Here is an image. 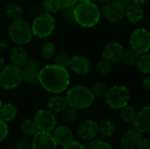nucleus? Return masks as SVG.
Wrapping results in <instances>:
<instances>
[{"label": "nucleus", "instance_id": "nucleus-11", "mask_svg": "<svg viewBox=\"0 0 150 149\" xmlns=\"http://www.w3.org/2000/svg\"><path fill=\"white\" fill-rule=\"evenodd\" d=\"M57 142L53 134L39 131L32 140V149H57Z\"/></svg>", "mask_w": 150, "mask_h": 149}, {"label": "nucleus", "instance_id": "nucleus-31", "mask_svg": "<svg viewBox=\"0 0 150 149\" xmlns=\"http://www.w3.org/2000/svg\"><path fill=\"white\" fill-rule=\"evenodd\" d=\"M55 49H56V47H55L54 43H53L52 41H47L42 46L41 51H40V55L43 59L49 60L54 56L55 51H56Z\"/></svg>", "mask_w": 150, "mask_h": 149}, {"label": "nucleus", "instance_id": "nucleus-6", "mask_svg": "<svg viewBox=\"0 0 150 149\" xmlns=\"http://www.w3.org/2000/svg\"><path fill=\"white\" fill-rule=\"evenodd\" d=\"M106 105L114 110H120L128 105L130 100V92L128 89L121 84H116L110 87L105 96Z\"/></svg>", "mask_w": 150, "mask_h": 149}, {"label": "nucleus", "instance_id": "nucleus-2", "mask_svg": "<svg viewBox=\"0 0 150 149\" xmlns=\"http://www.w3.org/2000/svg\"><path fill=\"white\" fill-rule=\"evenodd\" d=\"M101 11L93 2L79 3L74 9V21L82 27H93L100 20Z\"/></svg>", "mask_w": 150, "mask_h": 149}, {"label": "nucleus", "instance_id": "nucleus-4", "mask_svg": "<svg viewBox=\"0 0 150 149\" xmlns=\"http://www.w3.org/2000/svg\"><path fill=\"white\" fill-rule=\"evenodd\" d=\"M33 35L31 25L22 18L12 21L8 27V36L10 40L18 46L28 44Z\"/></svg>", "mask_w": 150, "mask_h": 149}, {"label": "nucleus", "instance_id": "nucleus-9", "mask_svg": "<svg viewBox=\"0 0 150 149\" xmlns=\"http://www.w3.org/2000/svg\"><path fill=\"white\" fill-rule=\"evenodd\" d=\"M34 122L40 131L48 132L53 131L56 126V118L48 109H41L38 111L34 116Z\"/></svg>", "mask_w": 150, "mask_h": 149}, {"label": "nucleus", "instance_id": "nucleus-47", "mask_svg": "<svg viewBox=\"0 0 150 149\" xmlns=\"http://www.w3.org/2000/svg\"><path fill=\"white\" fill-rule=\"evenodd\" d=\"M4 64V60L3 58H0V67H3Z\"/></svg>", "mask_w": 150, "mask_h": 149}, {"label": "nucleus", "instance_id": "nucleus-16", "mask_svg": "<svg viewBox=\"0 0 150 149\" xmlns=\"http://www.w3.org/2000/svg\"><path fill=\"white\" fill-rule=\"evenodd\" d=\"M78 136L83 141H91L98 134V124L94 120H85L77 130Z\"/></svg>", "mask_w": 150, "mask_h": 149}, {"label": "nucleus", "instance_id": "nucleus-23", "mask_svg": "<svg viewBox=\"0 0 150 149\" xmlns=\"http://www.w3.org/2000/svg\"><path fill=\"white\" fill-rule=\"evenodd\" d=\"M116 131V126L112 119H106L98 124V133L105 139L111 138L114 135Z\"/></svg>", "mask_w": 150, "mask_h": 149}, {"label": "nucleus", "instance_id": "nucleus-19", "mask_svg": "<svg viewBox=\"0 0 150 149\" xmlns=\"http://www.w3.org/2000/svg\"><path fill=\"white\" fill-rule=\"evenodd\" d=\"M53 131V136L58 145L63 147L73 141V133L68 126H58Z\"/></svg>", "mask_w": 150, "mask_h": 149}, {"label": "nucleus", "instance_id": "nucleus-43", "mask_svg": "<svg viewBox=\"0 0 150 149\" xmlns=\"http://www.w3.org/2000/svg\"><path fill=\"white\" fill-rule=\"evenodd\" d=\"M142 86L146 90L150 91V76H147L142 80Z\"/></svg>", "mask_w": 150, "mask_h": 149}, {"label": "nucleus", "instance_id": "nucleus-42", "mask_svg": "<svg viewBox=\"0 0 150 149\" xmlns=\"http://www.w3.org/2000/svg\"><path fill=\"white\" fill-rule=\"evenodd\" d=\"M62 7H75L78 0H61Z\"/></svg>", "mask_w": 150, "mask_h": 149}, {"label": "nucleus", "instance_id": "nucleus-49", "mask_svg": "<svg viewBox=\"0 0 150 149\" xmlns=\"http://www.w3.org/2000/svg\"><path fill=\"white\" fill-rule=\"evenodd\" d=\"M2 105H3V103H2V100H1V98H0V107L2 106Z\"/></svg>", "mask_w": 150, "mask_h": 149}, {"label": "nucleus", "instance_id": "nucleus-20", "mask_svg": "<svg viewBox=\"0 0 150 149\" xmlns=\"http://www.w3.org/2000/svg\"><path fill=\"white\" fill-rule=\"evenodd\" d=\"M125 17L132 24H139L144 17V11L142 4L131 3L125 9Z\"/></svg>", "mask_w": 150, "mask_h": 149}, {"label": "nucleus", "instance_id": "nucleus-18", "mask_svg": "<svg viewBox=\"0 0 150 149\" xmlns=\"http://www.w3.org/2000/svg\"><path fill=\"white\" fill-rule=\"evenodd\" d=\"M9 58L11 64L24 68L29 60V55L23 46L16 45L9 52Z\"/></svg>", "mask_w": 150, "mask_h": 149}, {"label": "nucleus", "instance_id": "nucleus-8", "mask_svg": "<svg viewBox=\"0 0 150 149\" xmlns=\"http://www.w3.org/2000/svg\"><path fill=\"white\" fill-rule=\"evenodd\" d=\"M130 47L139 54L148 53L150 50V31L144 27L134 29L129 38Z\"/></svg>", "mask_w": 150, "mask_h": 149}, {"label": "nucleus", "instance_id": "nucleus-28", "mask_svg": "<svg viewBox=\"0 0 150 149\" xmlns=\"http://www.w3.org/2000/svg\"><path fill=\"white\" fill-rule=\"evenodd\" d=\"M70 59H71L70 54L67 51H65V50L59 51L54 56V64L57 65V66L65 68H69V62H70Z\"/></svg>", "mask_w": 150, "mask_h": 149}, {"label": "nucleus", "instance_id": "nucleus-30", "mask_svg": "<svg viewBox=\"0 0 150 149\" xmlns=\"http://www.w3.org/2000/svg\"><path fill=\"white\" fill-rule=\"evenodd\" d=\"M90 89L95 97H105L109 87L106 83L103 81H97L92 83Z\"/></svg>", "mask_w": 150, "mask_h": 149}, {"label": "nucleus", "instance_id": "nucleus-35", "mask_svg": "<svg viewBox=\"0 0 150 149\" xmlns=\"http://www.w3.org/2000/svg\"><path fill=\"white\" fill-rule=\"evenodd\" d=\"M86 149H112V147L109 145V143L104 141H91L86 148Z\"/></svg>", "mask_w": 150, "mask_h": 149}, {"label": "nucleus", "instance_id": "nucleus-38", "mask_svg": "<svg viewBox=\"0 0 150 149\" xmlns=\"http://www.w3.org/2000/svg\"><path fill=\"white\" fill-rule=\"evenodd\" d=\"M9 134V126L6 122L0 119V142L4 141Z\"/></svg>", "mask_w": 150, "mask_h": 149}, {"label": "nucleus", "instance_id": "nucleus-21", "mask_svg": "<svg viewBox=\"0 0 150 149\" xmlns=\"http://www.w3.org/2000/svg\"><path fill=\"white\" fill-rule=\"evenodd\" d=\"M68 102L66 97H62L60 94H54L47 100V109L53 113H62L68 106Z\"/></svg>", "mask_w": 150, "mask_h": 149}, {"label": "nucleus", "instance_id": "nucleus-45", "mask_svg": "<svg viewBox=\"0 0 150 149\" xmlns=\"http://www.w3.org/2000/svg\"><path fill=\"white\" fill-rule=\"evenodd\" d=\"M98 3H100V4H109V3H111V2H112V0H97Z\"/></svg>", "mask_w": 150, "mask_h": 149}, {"label": "nucleus", "instance_id": "nucleus-34", "mask_svg": "<svg viewBox=\"0 0 150 149\" xmlns=\"http://www.w3.org/2000/svg\"><path fill=\"white\" fill-rule=\"evenodd\" d=\"M62 113V119L66 123H73L76 120L78 117V110L69 105H68Z\"/></svg>", "mask_w": 150, "mask_h": 149}, {"label": "nucleus", "instance_id": "nucleus-48", "mask_svg": "<svg viewBox=\"0 0 150 149\" xmlns=\"http://www.w3.org/2000/svg\"><path fill=\"white\" fill-rule=\"evenodd\" d=\"M79 3H84V2H93V0H78Z\"/></svg>", "mask_w": 150, "mask_h": 149}, {"label": "nucleus", "instance_id": "nucleus-22", "mask_svg": "<svg viewBox=\"0 0 150 149\" xmlns=\"http://www.w3.org/2000/svg\"><path fill=\"white\" fill-rule=\"evenodd\" d=\"M4 13L9 19H11V21H15L22 18L24 11L19 4L16 2H11L5 6Z\"/></svg>", "mask_w": 150, "mask_h": 149}, {"label": "nucleus", "instance_id": "nucleus-44", "mask_svg": "<svg viewBox=\"0 0 150 149\" xmlns=\"http://www.w3.org/2000/svg\"><path fill=\"white\" fill-rule=\"evenodd\" d=\"M6 48H7L6 44L4 42H3V41H0V51H4Z\"/></svg>", "mask_w": 150, "mask_h": 149}, {"label": "nucleus", "instance_id": "nucleus-13", "mask_svg": "<svg viewBox=\"0 0 150 149\" xmlns=\"http://www.w3.org/2000/svg\"><path fill=\"white\" fill-rule=\"evenodd\" d=\"M125 48L120 42H110L105 46L102 50V58L114 63L121 61Z\"/></svg>", "mask_w": 150, "mask_h": 149}, {"label": "nucleus", "instance_id": "nucleus-40", "mask_svg": "<svg viewBox=\"0 0 150 149\" xmlns=\"http://www.w3.org/2000/svg\"><path fill=\"white\" fill-rule=\"evenodd\" d=\"M137 149H150V140L142 139L137 146Z\"/></svg>", "mask_w": 150, "mask_h": 149}, {"label": "nucleus", "instance_id": "nucleus-15", "mask_svg": "<svg viewBox=\"0 0 150 149\" xmlns=\"http://www.w3.org/2000/svg\"><path fill=\"white\" fill-rule=\"evenodd\" d=\"M102 15L108 22L117 23L125 18V11L114 2H111L104 5Z\"/></svg>", "mask_w": 150, "mask_h": 149}, {"label": "nucleus", "instance_id": "nucleus-14", "mask_svg": "<svg viewBox=\"0 0 150 149\" xmlns=\"http://www.w3.org/2000/svg\"><path fill=\"white\" fill-rule=\"evenodd\" d=\"M134 128L141 133L150 132V105L142 108L137 112L133 121Z\"/></svg>", "mask_w": 150, "mask_h": 149}, {"label": "nucleus", "instance_id": "nucleus-46", "mask_svg": "<svg viewBox=\"0 0 150 149\" xmlns=\"http://www.w3.org/2000/svg\"><path fill=\"white\" fill-rule=\"evenodd\" d=\"M147 0H131L132 3H135V4H142L146 2Z\"/></svg>", "mask_w": 150, "mask_h": 149}, {"label": "nucleus", "instance_id": "nucleus-27", "mask_svg": "<svg viewBox=\"0 0 150 149\" xmlns=\"http://www.w3.org/2000/svg\"><path fill=\"white\" fill-rule=\"evenodd\" d=\"M139 55H140L139 53H137L135 50H134L133 48L130 47L129 49L125 50V52L123 54V56L121 58V61L126 66L133 67V66L136 65Z\"/></svg>", "mask_w": 150, "mask_h": 149}, {"label": "nucleus", "instance_id": "nucleus-33", "mask_svg": "<svg viewBox=\"0 0 150 149\" xmlns=\"http://www.w3.org/2000/svg\"><path fill=\"white\" fill-rule=\"evenodd\" d=\"M112 62H110L107 60L102 58V60H100L97 64V72H98V74L100 76H108L111 73L112 68Z\"/></svg>", "mask_w": 150, "mask_h": 149}, {"label": "nucleus", "instance_id": "nucleus-29", "mask_svg": "<svg viewBox=\"0 0 150 149\" xmlns=\"http://www.w3.org/2000/svg\"><path fill=\"white\" fill-rule=\"evenodd\" d=\"M42 8L45 12L53 15L59 12L62 8V5L61 0H44L42 4Z\"/></svg>", "mask_w": 150, "mask_h": 149}, {"label": "nucleus", "instance_id": "nucleus-5", "mask_svg": "<svg viewBox=\"0 0 150 149\" xmlns=\"http://www.w3.org/2000/svg\"><path fill=\"white\" fill-rule=\"evenodd\" d=\"M33 34L39 39L49 37L55 29V19L52 14L47 12H40L35 16L32 25Z\"/></svg>", "mask_w": 150, "mask_h": 149}, {"label": "nucleus", "instance_id": "nucleus-12", "mask_svg": "<svg viewBox=\"0 0 150 149\" xmlns=\"http://www.w3.org/2000/svg\"><path fill=\"white\" fill-rule=\"evenodd\" d=\"M69 67L72 72L79 76H86L90 74L92 69V64L91 61L83 55L72 56Z\"/></svg>", "mask_w": 150, "mask_h": 149}, {"label": "nucleus", "instance_id": "nucleus-41", "mask_svg": "<svg viewBox=\"0 0 150 149\" xmlns=\"http://www.w3.org/2000/svg\"><path fill=\"white\" fill-rule=\"evenodd\" d=\"M112 2H114L117 5H119L120 8H122L124 11L132 3L131 0H112Z\"/></svg>", "mask_w": 150, "mask_h": 149}, {"label": "nucleus", "instance_id": "nucleus-25", "mask_svg": "<svg viewBox=\"0 0 150 149\" xmlns=\"http://www.w3.org/2000/svg\"><path fill=\"white\" fill-rule=\"evenodd\" d=\"M19 128L22 133L27 137H33L40 131L34 120H32L29 119H23L20 123Z\"/></svg>", "mask_w": 150, "mask_h": 149}, {"label": "nucleus", "instance_id": "nucleus-36", "mask_svg": "<svg viewBox=\"0 0 150 149\" xmlns=\"http://www.w3.org/2000/svg\"><path fill=\"white\" fill-rule=\"evenodd\" d=\"M14 149H32V141L28 138H21L15 143Z\"/></svg>", "mask_w": 150, "mask_h": 149}, {"label": "nucleus", "instance_id": "nucleus-24", "mask_svg": "<svg viewBox=\"0 0 150 149\" xmlns=\"http://www.w3.org/2000/svg\"><path fill=\"white\" fill-rule=\"evenodd\" d=\"M18 114V110L16 106L11 103L3 104L0 107V119L4 122L12 121Z\"/></svg>", "mask_w": 150, "mask_h": 149}, {"label": "nucleus", "instance_id": "nucleus-10", "mask_svg": "<svg viewBox=\"0 0 150 149\" xmlns=\"http://www.w3.org/2000/svg\"><path fill=\"white\" fill-rule=\"evenodd\" d=\"M41 64L37 59H30L23 69V82L28 84L39 83V76L41 70Z\"/></svg>", "mask_w": 150, "mask_h": 149}, {"label": "nucleus", "instance_id": "nucleus-32", "mask_svg": "<svg viewBox=\"0 0 150 149\" xmlns=\"http://www.w3.org/2000/svg\"><path fill=\"white\" fill-rule=\"evenodd\" d=\"M136 110L130 105H126L120 109V118L126 122H133L136 116Z\"/></svg>", "mask_w": 150, "mask_h": 149}, {"label": "nucleus", "instance_id": "nucleus-3", "mask_svg": "<svg viewBox=\"0 0 150 149\" xmlns=\"http://www.w3.org/2000/svg\"><path fill=\"white\" fill-rule=\"evenodd\" d=\"M66 99L69 106L77 110H83L93 105L95 97L90 88L84 85H75L69 89Z\"/></svg>", "mask_w": 150, "mask_h": 149}, {"label": "nucleus", "instance_id": "nucleus-39", "mask_svg": "<svg viewBox=\"0 0 150 149\" xmlns=\"http://www.w3.org/2000/svg\"><path fill=\"white\" fill-rule=\"evenodd\" d=\"M62 149H86L80 142L78 141H71L70 143L63 146Z\"/></svg>", "mask_w": 150, "mask_h": 149}, {"label": "nucleus", "instance_id": "nucleus-17", "mask_svg": "<svg viewBox=\"0 0 150 149\" xmlns=\"http://www.w3.org/2000/svg\"><path fill=\"white\" fill-rule=\"evenodd\" d=\"M142 139V133L134 129H130L126 131L120 140V147L123 149H133L136 148Z\"/></svg>", "mask_w": 150, "mask_h": 149}, {"label": "nucleus", "instance_id": "nucleus-7", "mask_svg": "<svg viewBox=\"0 0 150 149\" xmlns=\"http://www.w3.org/2000/svg\"><path fill=\"white\" fill-rule=\"evenodd\" d=\"M23 82V68L13 64L4 66L0 71V86L4 90H13Z\"/></svg>", "mask_w": 150, "mask_h": 149}, {"label": "nucleus", "instance_id": "nucleus-1", "mask_svg": "<svg viewBox=\"0 0 150 149\" xmlns=\"http://www.w3.org/2000/svg\"><path fill=\"white\" fill-rule=\"evenodd\" d=\"M39 83L49 93L61 94L70 84V74L68 68L55 64L46 65L40 72Z\"/></svg>", "mask_w": 150, "mask_h": 149}, {"label": "nucleus", "instance_id": "nucleus-37", "mask_svg": "<svg viewBox=\"0 0 150 149\" xmlns=\"http://www.w3.org/2000/svg\"><path fill=\"white\" fill-rule=\"evenodd\" d=\"M74 9L75 7H62L60 11H62V18L68 21H74Z\"/></svg>", "mask_w": 150, "mask_h": 149}, {"label": "nucleus", "instance_id": "nucleus-26", "mask_svg": "<svg viewBox=\"0 0 150 149\" xmlns=\"http://www.w3.org/2000/svg\"><path fill=\"white\" fill-rule=\"evenodd\" d=\"M136 66L142 73L147 75L150 74V54L149 52L140 54L136 62Z\"/></svg>", "mask_w": 150, "mask_h": 149}]
</instances>
